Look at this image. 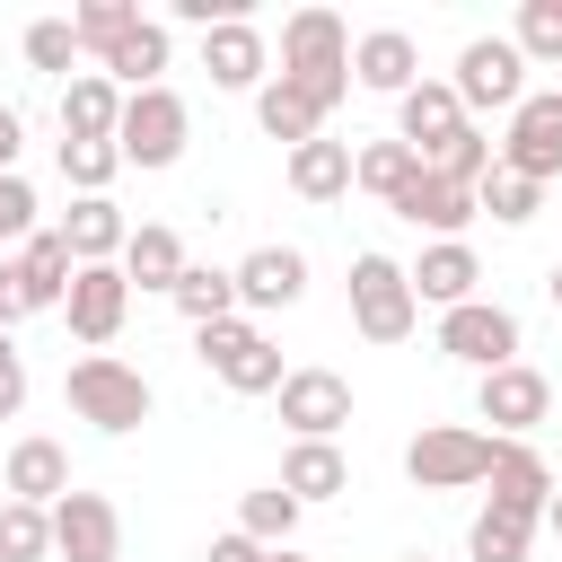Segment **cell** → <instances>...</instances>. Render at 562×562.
Wrapping results in <instances>:
<instances>
[{
    "label": "cell",
    "instance_id": "6da1fadb",
    "mask_svg": "<svg viewBox=\"0 0 562 562\" xmlns=\"http://www.w3.org/2000/svg\"><path fill=\"white\" fill-rule=\"evenodd\" d=\"M272 79H290L316 114H334L351 97V26L334 9H290L281 18V70Z\"/></svg>",
    "mask_w": 562,
    "mask_h": 562
},
{
    "label": "cell",
    "instance_id": "7a4b0ae2",
    "mask_svg": "<svg viewBox=\"0 0 562 562\" xmlns=\"http://www.w3.org/2000/svg\"><path fill=\"white\" fill-rule=\"evenodd\" d=\"M61 404H70L88 430H105V439H132V430L158 413V386H149L132 360H114V351H79V360L61 369Z\"/></svg>",
    "mask_w": 562,
    "mask_h": 562
},
{
    "label": "cell",
    "instance_id": "3957f363",
    "mask_svg": "<svg viewBox=\"0 0 562 562\" xmlns=\"http://www.w3.org/2000/svg\"><path fill=\"white\" fill-rule=\"evenodd\" d=\"M342 290H351V334H360V342H378V351H386V342H413L422 307H413V281H404L395 255L360 246L351 272H342Z\"/></svg>",
    "mask_w": 562,
    "mask_h": 562
},
{
    "label": "cell",
    "instance_id": "277c9868",
    "mask_svg": "<svg viewBox=\"0 0 562 562\" xmlns=\"http://www.w3.org/2000/svg\"><path fill=\"white\" fill-rule=\"evenodd\" d=\"M404 474H413V492H474L492 474V430H474V422H422L404 439Z\"/></svg>",
    "mask_w": 562,
    "mask_h": 562
},
{
    "label": "cell",
    "instance_id": "5b68a950",
    "mask_svg": "<svg viewBox=\"0 0 562 562\" xmlns=\"http://www.w3.org/2000/svg\"><path fill=\"white\" fill-rule=\"evenodd\" d=\"M193 360L228 386V395H272L290 369H281V351H272V334L255 325V316H220V325H202L193 334Z\"/></svg>",
    "mask_w": 562,
    "mask_h": 562
},
{
    "label": "cell",
    "instance_id": "8992f818",
    "mask_svg": "<svg viewBox=\"0 0 562 562\" xmlns=\"http://www.w3.org/2000/svg\"><path fill=\"white\" fill-rule=\"evenodd\" d=\"M184 140H193V105L176 97V88H132L123 97V123H114V149H123V167H176L184 158Z\"/></svg>",
    "mask_w": 562,
    "mask_h": 562
},
{
    "label": "cell",
    "instance_id": "52a82bcc",
    "mask_svg": "<svg viewBox=\"0 0 562 562\" xmlns=\"http://www.w3.org/2000/svg\"><path fill=\"white\" fill-rule=\"evenodd\" d=\"M439 351H448L457 369L492 378V369L527 360V325H518L501 299H465V307H448V316H439Z\"/></svg>",
    "mask_w": 562,
    "mask_h": 562
},
{
    "label": "cell",
    "instance_id": "ba28073f",
    "mask_svg": "<svg viewBox=\"0 0 562 562\" xmlns=\"http://www.w3.org/2000/svg\"><path fill=\"white\" fill-rule=\"evenodd\" d=\"M448 88H457L465 123H474V114H509V105L527 97V61H518V44H509V35H465V53H457Z\"/></svg>",
    "mask_w": 562,
    "mask_h": 562
},
{
    "label": "cell",
    "instance_id": "9c48e42d",
    "mask_svg": "<svg viewBox=\"0 0 562 562\" xmlns=\"http://www.w3.org/2000/svg\"><path fill=\"white\" fill-rule=\"evenodd\" d=\"M492 149H501L509 176L553 184V176H562V88H527V97L509 105V132H501Z\"/></svg>",
    "mask_w": 562,
    "mask_h": 562
},
{
    "label": "cell",
    "instance_id": "30bf717a",
    "mask_svg": "<svg viewBox=\"0 0 562 562\" xmlns=\"http://www.w3.org/2000/svg\"><path fill=\"white\" fill-rule=\"evenodd\" d=\"M553 413V378L536 360H509L492 378H474V422H492V439H536Z\"/></svg>",
    "mask_w": 562,
    "mask_h": 562
},
{
    "label": "cell",
    "instance_id": "8fae6325",
    "mask_svg": "<svg viewBox=\"0 0 562 562\" xmlns=\"http://www.w3.org/2000/svg\"><path fill=\"white\" fill-rule=\"evenodd\" d=\"M44 527H53V562H123V509L105 492H79L70 483L44 509Z\"/></svg>",
    "mask_w": 562,
    "mask_h": 562
},
{
    "label": "cell",
    "instance_id": "7c38bea8",
    "mask_svg": "<svg viewBox=\"0 0 562 562\" xmlns=\"http://www.w3.org/2000/svg\"><path fill=\"white\" fill-rule=\"evenodd\" d=\"M228 281H237V316L299 307V299H307V255H299L290 237H263V246H246V255L228 263Z\"/></svg>",
    "mask_w": 562,
    "mask_h": 562
},
{
    "label": "cell",
    "instance_id": "4fadbf2b",
    "mask_svg": "<svg viewBox=\"0 0 562 562\" xmlns=\"http://www.w3.org/2000/svg\"><path fill=\"white\" fill-rule=\"evenodd\" d=\"M61 316H70V342L105 351V342L123 334V316H132V281H123V263H79V272H70V299H61Z\"/></svg>",
    "mask_w": 562,
    "mask_h": 562
},
{
    "label": "cell",
    "instance_id": "5bb4252c",
    "mask_svg": "<svg viewBox=\"0 0 562 562\" xmlns=\"http://www.w3.org/2000/svg\"><path fill=\"white\" fill-rule=\"evenodd\" d=\"M404 281H413V307H465V299H483V255L465 246V237H430L413 263H404Z\"/></svg>",
    "mask_w": 562,
    "mask_h": 562
},
{
    "label": "cell",
    "instance_id": "9a60e30c",
    "mask_svg": "<svg viewBox=\"0 0 562 562\" xmlns=\"http://www.w3.org/2000/svg\"><path fill=\"white\" fill-rule=\"evenodd\" d=\"M272 395H281L290 439H334V430L351 422V378H342V369H290Z\"/></svg>",
    "mask_w": 562,
    "mask_h": 562
},
{
    "label": "cell",
    "instance_id": "2e32d148",
    "mask_svg": "<svg viewBox=\"0 0 562 562\" xmlns=\"http://www.w3.org/2000/svg\"><path fill=\"white\" fill-rule=\"evenodd\" d=\"M492 509H509V518H527V527H544V501H553V465L536 457V439H492Z\"/></svg>",
    "mask_w": 562,
    "mask_h": 562
},
{
    "label": "cell",
    "instance_id": "e0dca14e",
    "mask_svg": "<svg viewBox=\"0 0 562 562\" xmlns=\"http://www.w3.org/2000/svg\"><path fill=\"white\" fill-rule=\"evenodd\" d=\"M202 70H211V88H228V97H255V88L272 79V44H263V26H255V18H228V26H211V35H202Z\"/></svg>",
    "mask_w": 562,
    "mask_h": 562
},
{
    "label": "cell",
    "instance_id": "ac0fdd59",
    "mask_svg": "<svg viewBox=\"0 0 562 562\" xmlns=\"http://www.w3.org/2000/svg\"><path fill=\"white\" fill-rule=\"evenodd\" d=\"M422 79V44L404 35V26H369V35H351V88H369V97H404Z\"/></svg>",
    "mask_w": 562,
    "mask_h": 562
},
{
    "label": "cell",
    "instance_id": "d6986e66",
    "mask_svg": "<svg viewBox=\"0 0 562 562\" xmlns=\"http://www.w3.org/2000/svg\"><path fill=\"white\" fill-rule=\"evenodd\" d=\"M61 492H70V448H61V439H44V430H35V439H18V448H9V465H0V501L53 509Z\"/></svg>",
    "mask_w": 562,
    "mask_h": 562
},
{
    "label": "cell",
    "instance_id": "ffe728a7",
    "mask_svg": "<svg viewBox=\"0 0 562 562\" xmlns=\"http://www.w3.org/2000/svg\"><path fill=\"white\" fill-rule=\"evenodd\" d=\"M386 211H395V220H413L422 237H465V228L483 220V211H474V193H465V184H448V176H430V167H422Z\"/></svg>",
    "mask_w": 562,
    "mask_h": 562
},
{
    "label": "cell",
    "instance_id": "44dd1931",
    "mask_svg": "<svg viewBox=\"0 0 562 562\" xmlns=\"http://www.w3.org/2000/svg\"><path fill=\"white\" fill-rule=\"evenodd\" d=\"M53 237L70 246V263H114L123 237H132V220L114 211V193H70V211L53 220Z\"/></svg>",
    "mask_w": 562,
    "mask_h": 562
},
{
    "label": "cell",
    "instance_id": "7402d4cb",
    "mask_svg": "<svg viewBox=\"0 0 562 562\" xmlns=\"http://www.w3.org/2000/svg\"><path fill=\"white\" fill-rule=\"evenodd\" d=\"M167 61H176V35H167V18H140L123 44H105L97 53V70L132 97V88H167Z\"/></svg>",
    "mask_w": 562,
    "mask_h": 562
},
{
    "label": "cell",
    "instance_id": "603a6c76",
    "mask_svg": "<svg viewBox=\"0 0 562 562\" xmlns=\"http://www.w3.org/2000/svg\"><path fill=\"white\" fill-rule=\"evenodd\" d=\"M457 123H465V105H457V88H448V79H430V70L395 97V140H404L413 158H422V149H439Z\"/></svg>",
    "mask_w": 562,
    "mask_h": 562
},
{
    "label": "cell",
    "instance_id": "cb8c5ba5",
    "mask_svg": "<svg viewBox=\"0 0 562 562\" xmlns=\"http://www.w3.org/2000/svg\"><path fill=\"white\" fill-rule=\"evenodd\" d=\"M281 492H290L299 509L342 501V492H351V457H342L334 439H290V448H281Z\"/></svg>",
    "mask_w": 562,
    "mask_h": 562
},
{
    "label": "cell",
    "instance_id": "d4e9b609",
    "mask_svg": "<svg viewBox=\"0 0 562 562\" xmlns=\"http://www.w3.org/2000/svg\"><path fill=\"white\" fill-rule=\"evenodd\" d=\"M281 176H290V193H299V202H342V193H351V140L316 132V140L281 149Z\"/></svg>",
    "mask_w": 562,
    "mask_h": 562
},
{
    "label": "cell",
    "instance_id": "484cf974",
    "mask_svg": "<svg viewBox=\"0 0 562 562\" xmlns=\"http://www.w3.org/2000/svg\"><path fill=\"white\" fill-rule=\"evenodd\" d=\"M123 123V88L105 70H70L61 79V140H114Z\"/></svg>",
    "mask_w": 562,
    "mask_h": 562
},
{
    "label": "cell",
    "instance_id": "4316f807",
    "mask_svg": "<svg viewBox=\"0 0 562 562\" xmlns=\"http://www.w3.org/2000/svg\"><path fill=\"white\" fill-rule=\"evenodd\" d=\"M114 263H123V281H132V290H158V299H167V290H176V272H184L193 255H184V237H176L167 220H140V228L123 237V255H114Z\"/></svg>",
    "mask_w": 562,
    "mask_h": 562
},
{
    "label": "cell",
    "instance_id": "83f0119b",
    "mask_svg": "<svg viewBox=\"0 0 562 562\" xmlns=\"http://www.w3.org/2000/svg\"><path fill=\"white\" fill-rule=\"evenodd\" d=\"M9 272H18L26 307L44 316V307H61V299H70V272H79V263H70V246H61L53 228H35V237H26L18 255H9Z\"/></svg>",
    "mask_w": 562,
    "mask_h": 562
},
{
    "label": "cell",
    "instance_id": "f1b7e54d",
    "mask_svg": "<svg viewBox=\"0 0 562 562\" xmlns=\"http://www.w3.org/2000/svg\"><path fill=\"white\" fill-rule=\"evenodd\" d=\"M167 307L202 334V325H220V316H237V281H228V263H184L176 272V290H167Z\"/></svg>",
    "mask_w": 562,
    "mask_h": 562
},
{
    "label": "cell",
    "instance_id": "f546056e",
    "mask_svg": "<svg viewBox=\"0 0 562 562\" xmlns=\"http://www.w3.org/2000/svg\"><path fill=\"white\" fill-rule=\"evenodd\" d=\"M255 123H263V140H281V149H299V140L325 132V114H316L290 79H263V88H255Z\"/></svg>",
    "mask_w": 562,
    "mask_h": 562
},
{
    "label": "cell",
    "instance_id": "4dcf8cb0",
    "mask_svg": "<svg viewBox=\"0 0 562 562\" xmlns=\"http://www.w3.org/2000/svg\"><path fill=\"white\" fill-rule=\"evenodd\" d=\"M422 167H430V176H448V184H465V193H474V184H483V176H492V167H501V149H492V132H483V123H457V132H448V140H439V149H422Z\"/></svg>",
    "mask_w": 562,
    "mask_h": 562
},
{
    "label": "cell",
    "instance_id": "1f68e13d",
    "mask_svg": "<svg viewBox=\"0 0 562 562\" xmlns=\"http://www.w3.org/2000/svg\"><path fill=\"white\" fill-rule=\"evenodd\" d=\"M413 176H422V158H413V149L395 140V132H386V140H360V149H351V193H378V202H395V193H404Z\"/></svg>",
    "mask_w": 562,
    "mask_h": 562
},
{
    "label": "cell",
    "instance_id": "d6a6232c",
    "mask_svg": "<svg viewBox=\"0 0 562 562\" xmlns=\"http://www.w3.org/2000/svg\"><path fill=\"white\" fill-rule=\"evenodd\" d=\"M237 536H255L263 553H281V544L299 536V501H290L281 483H255V492L237 501Z\"/></svg>",
    "mask_w": 562,
    "mask_h": 562
},
{
    "label": "cell",
    "instance_id": "836d02e7",
    "mask_svg": "<svg viewBox=\"0 0 562 562\" xmlns=\"http://www.w3.org/2000/svg\"><path fill=\"white\" fill-rule=\"evenodd\" d=\"M509 44H518V61H527V70H562V0H518Z\"/></svg>",
    "mask_w": 562,
    "mask_h": 562
},
{
    "label": "cell",
    "instance_id": "e575fe53",
    "mask_svg": "<svg viewBox=\"0 0 562 562\" xmlns=\"http://www.w3.org/2000/svg\"><path fill=\"white\" fill-rule=\"evenodd\" d=\"M527 544H536V527L527 518H509V509H474V527H465V553L474 562H527Z\"/></svg>",
    "mask_w": 562,
    "mask_h": 562
},
{
    "label": "cell",
    "instance_id": "d590c367",
    "mask_svg": "<svg viewBox=\"0 0 562 562\" xmlns=\"http://www.w3.org/2000/svg\"><path fill=\"white\" fill-rule=\"evenodd\" d=\"M132 26H140V0H79V9H70V35H79L88 61H97L105 44H123Z\"/></svg>",
    "mask_w": 562,
    "mask_h": 562
},
{
    "label": "cell",
    "instance_id": "8d00e7d4",
    "mask_svg": "<svg viewBox=\"0 0 562 562\" xmlns=\"http://www.w3.org/2000/svg\"><path fill=\"white\" fill-rule=\"evenodd\" d=\"M474 211H492L501 228H527V220L544 211V184H527V176H509V167H492V176L474 184Z\"/></svg>",
    "mask_w": 562,
    "mask_h": 562
},
{
    "label": "cell",
    "instance_id": "74e56055",
    "mask_svg": "<svg viewBox=\"0 0 562 562\" xmlns=\"http://www.w3.org/2000/svg\"><path fill=\"white\" fill-rule=\"evenodd\" d=\"M123 176V149L114 140H61V184L70 193H105Z\"/></svg>",
    "mask_w": 562,
    "mask_h": 562
},
{
    "label": "cell",
    "instance_id": "f35d334b",
    "mask_svg": "<svg viewBox=\"0 0 562 562\" xmlns=\"http://www.w3.org/2000/svg\"><path fill=\"white\" fill-rule=\"evenodd\" d=\"M0 562H53V527L26 501H0Z\"/></svg>",
    "mask_w": 562,
    "mask_h": 562
},
{
    "label": "cell",
    "instance_id": "ab89813d",
    "mask_svg": "<svg viewBox=\"0 0 562 562\" xmlns=\"http://www.w3.org/2000/svg\"><path fill=\"white\" fill-rule=\"evenodd\" d=\"M26 70H44V79H70V70H79L70 18H35V26H26Z\"/></svg>",
    "mask_w": 562,
    "mask_h": 562
},
{
    "label": "cell",
    "instance_id": "60d3db41",
    "mask_svg": "<svg viewBox=\"0 0 562 562\" xmlns=\"http://www.w3.org/2000/svg\"><path fill=\"white\" fill-rule=\"evenodd\" d=\"M35 211H44V202H35V184H26V176H0V246H26V237L44 228Z\"/></svg>",
    "mask_w": 562,
    "mask_h": 562
},
{
    "label": "cell",
    "instance_id": "b9f144b4",
    "mask_svg": "<svg viewBox=\"0 0 562 562\" xmlns=\"http://www.w3.org/2000/svg\"><path fill=\"white\" fill-rule=\"evenodd\" d=\"M26 413V351L0 334V422H18Z\"/></svg>",
    "mask_w": 562,
    "mask_h": 562
},
{
    "label": "cell",
    "instance_id": "7bdbcfd3",
    "mask_svg": "<svg viewBox=\"0 0 562 562\" xmlns=\"http://www.w3.org/2000/svg\"><path fill=\"white\" fill-rule=\"evenodd\" d=\"M202 562H263V544L228 527V536H211V544H202Z\"/></svg>",
    "mask_w": 562,
    "mask_h": 562
},
{
    "label": "cell",
    "instance_id": "ee69618b",
    "mask_svg": "<svg viewBox=\"0 0 562 562\" xmlns=\"http://www.w3.org/2000/svg\"><path fill=\"white\" fill-rule=\"evenodd\" d=\"M18 316H35V307H26V290H18V272H9V263H0V334H9V325H18Z\"/></svg>",
    "mask_w": 562,
    "mask_h": 562
},
{
    "label": "cell",
    "instance_id": "f6af8a7d",
    "mask_svg": "<svg viewBox=\"0 0 562 562\" xmlns=\"http://www.w3.org/2000/svg\"><path fill=\"white\" fill-rule=\"evenodd\" d=\"M18 149H26V123L0 105V176H18Z\"/></svg>",
    "mask_w": 562,
    "mask_h": 562
},
{
    "label": "cell",
    "instance_id": "bcb514c9",
    "mask_svg": "<svg viewBox=\"0 0 562 562\" xmlns=\"http://www.w3.org/2000/svg\"><path fill=\"white\" fill-rule=\"evenodd\" d=\"M544 527H553V544H562V483H553V501H544Z\"/></svg>",
    "mask_w": 562,
    "mask_h": 562
},
{
    "label": "cell",
    "instance_id": "7dc6e473",
    "mask_svg": "<svg viewBox=\"0 0 562 562\" xmlns=\"http://www.w3.org/2000/svg\"><path fill=\"white\" fill-rule=\"evenodd\" d=\"M544 299H553V307H562V263H553V272H544Z\"/></svg>",
    "mask_w": 562,
    "mask_h": 562
},
{
    "label": "cell",
    "instance_id": "c3c4849f",
    "mask_svg": "<svg viewBox=\"0 0 562 562\" xmlns=\"http://www.w3.org/2000/svg\"><path fill=\"white\" fill-rule=\"evenodd\" d=\"M404 562H430V553H404Z\"/></svg>",
    "mask_w": 562,
    "mask_h": 562
}]
</instances>
